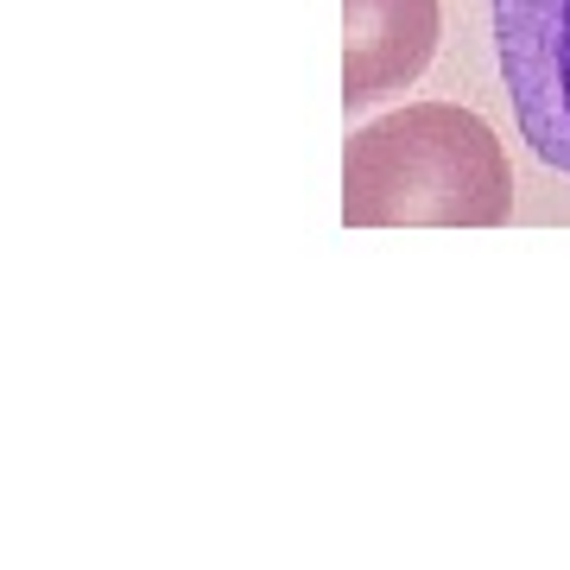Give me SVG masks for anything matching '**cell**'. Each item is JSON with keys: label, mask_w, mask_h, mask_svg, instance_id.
Masks as SVG:
<instances>
[{"label": "cell", "mask_w": 570, "mask_h": 570, "mask_svg": "<svg viewBox=\"0 0 570 570\" xmlns=\"http://www.w3.org/2000/svg\"><path fill=\"white\" fill-rule=\"evenodd\" d=\"M513 216L508 146L475 108L406 102L348 134V228H501Z\"/></svg>", "instance_id": "cell-1"}, {"label": "cell", "mask_w": 570, "mask_h": 570, "mask_svg": "<svg viewBox=\"0 0 570 570\" xmlns=\"http://www.w3.org/2000/svg\"><path fill=\"white\" fill-rule=\"evenodd\" d=\"M444 13L438 0H343V108L387 102L425 77Z\"/></svg>", "instance_id": "cell-3"}, {"label": "cell", "mask_w": 570, "mask_h": 570, "mask_svg": "<svg viewBox=\"0 0 570 570\" xmlns=\"http://www.w3.org/2000/svg\"><path fill=\"white\" fill-rule=\"evenodd\" d=\"M494 51L527 146L570 178V0H494Z\"/></svg>", "instance_id": "cell-2"}]
</instances>
